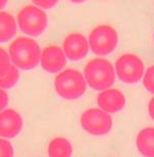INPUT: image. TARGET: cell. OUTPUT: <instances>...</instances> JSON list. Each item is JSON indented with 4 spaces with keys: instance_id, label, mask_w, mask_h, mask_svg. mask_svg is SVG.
I'll list each match as a JSON object with an SVG mask.
<instances>
[{
    "instance_id": "1",
    "label": "cell",
    "mask_w": 154,
    "mask_h": 157,
    "mask_svg": "<svg viewBox=\"0 0 154 157\" xmlns=\"http://www.w3.org/2000/svg\"><path fill=\"white\" fill-rule=\"evenodd\" d=\"M10 58L17 69L31 70L39 64L41 50L36 41L28 37L16 38L10 45Z\"/></svg>"
},
{
    "instance_id": "2",
    "label": "cell",
    "mask_w": 154,
    "mask_h": 157,
    "mask_svg": "<svg viewBox=\"0 0 154 157\" xmlns=\"http://www.w3.org/2000/svg\"><path fill=\"white\" fill-rule=\"evenodd\" d=\"M84 79L87 84L96 90L110 88L115 82L114 67L106 59L97 58L90 60L84 67Z\"/></svg>"
},
{
    "instance_id": "3",
    "label": "cell",
    "mask_w": 154,
    "mask_h": 157,
    "mask_svg": "<svg viewBox=\"0 0 154 157\" xmlns=\"http://www.w3.org/2000/svg\"><path fill=\"white\" fill-rule=\"evenodd\" d=\"M87 81L83 74L75 69H66L55 79L56 91L65 100H76L87 90Z\"/></svg>"
},
{
    "instance_id": "4",
    "label": "cell",
    "mask_w": 154,
    "mask_h": 157,
    "mask_svg": "<svg viewBox=\"0 0 154 157\" xmlns=\"http://www.w3.org/2000/svg\"><path fill=\"white\" fill-rule=\"evenodd\" d=\"M87 41L94 55L104 57L113 52L117 47L118 34L110 25H99L90 31Z\"/></svg>"
},
{
    "instance_id": "5",
    "label": "cell",
    "mask_w": 154,
    "mask_h": 157,
    "mask_svg": "<svg viewBox=\"0 0 154 157\" xmlns=\"http://www.w3.org/2000/svg\"><path fill=\"white\" fill-rule=\"evenodd\" d=\"M115 74L124 83H137L143 78L144 62L135 54H123L115 62Z\"/></svg>"
},
{
    "instance_id": "6",
    "label": "cell",
    "mask_w": 154,
    "mask_h": 157,
    "mask_svg": "<svg viewBox=\"0 0 154 157\" xmlns=\"http://www.w3.org/2000/svg\"><path fill=\"white\" fill-rule=\"evenodd\" d=\"M19 27L29 36L42 34L47 27V17L41 8L35 5H26L17 14Z\"/></svg>"
},
{
    "instance_id": "7",
    "label": "cell",
    "mask_w": 154,
    "mask_h": 157,
    "mask_svg": "<svg viewBox=\"0 0 154 157\" xmlns=\"http://www.w3.org/2000/svg\"><path fill=\"white\" fill-rule=\"evenodd\" d=\"M80 124L85 132L93 136H104L110 132L113 121L110 114L99 108L85 110L80 117Z\"/></svg>"
},
{
    "instance_id": "8",
    "label": "cell",
    "mask_w": 154,
    "mask_h": 157,
    "mask_svg": "<svg viewBox=\"0 0 154 157\" xmlns=\"http://www.w3.org/2000/svg\"><path fill=\"white\" fill-rule=\"evenodd\" d=\"M63 52L67 59L71 61H80L88 54V41L83 34L74 32L65 38L63 42Z\"/></svg>"
},
{
    "instance_id": "9",
    "label": "cell",
    "mask_w": 154,
    "mask_h": 157,
    "mask_svg": "<svg viewBox=\"0 0 154 157\" xmlns=\"http://www.w3.org/2000/svg\"><path fill=\"white\" fill-rule=\"evenodd\" d=\"M40 64L46 72L58 73L66 66L67 58L60 46L49 45L45 47L41 52Z\"/></svg>"
},
{
    "instance_id": "10",
    "label": "cell",
    "mask_w": 154,
    "mask_h": 157,
    "mask_svg": "<svg viewBox=\"0 0 154 157\" xmlns=\"http://www.w3.org/2000/svg\"><path fill=\"white\" fill-rule=\"evenodd\" d=\"M97 104L99 109L106 113H117L125 106V97L121 90L110 87L99 94L97 98Z\"/></svg>"
},
{
    "instance_id": "11",
    "label": "cell",
    "mask_w": 154,
    "mask_h": 157,
    "mask_svg": "<svg viewBox=\"0 0 154 157\" xmlns=\"http://www.w3.org/2000/svg\"><path fill=\"white\" fill-rule=\"evenodd\" d=\"M23 127L22 116L13 109L0 112V137L13 139L21 132Z\"/></svg>"
},
{
    "instance_id": "12",
    "label": "cell",
    "mask_w": 154,
    "mask_h": 157,
    "mask_svg": "<svg viewBox=\"0 0 154 157\" xmlns=\"http://www.w3.org/2000/svg\"><path fill=\"white\" fill-rule=\"evenodd\" d=\"M136 145L144 157H154V127L149 126L141 129L136 139Z\"/></svg>"
},
{
    "instance_id": "13",
    "label": "cell",
    "mask_w": 154,
    "mask_h": 157,
    "mask_svg": "<svg viewBox=\"0 0 154 157\" xmlns=\"http://www.w3.org/2000/svg\"><path fill=\"white\" fill-rule=\"evenodd\" d=\"M17 33L14 17L6 11H0V43L10 40Z\"/></svg>"
},
{
    "instance_id": "14",
    "label": "cell",
    "mask_w": 154,
    "mask_h": 157,
    "mask_svg": "<svg viewBox=\"0 0 154 157\" xmlns=\"http://www.w3.org/2000/svg\"><path fill=\"white\" fill-rule=\"evenodd\" d=\"M47 153L49 157H71L73 153V148L67 139L58 137L49 143Z\"/></svg>"
},
{
    "instance_id": "15",
    "label": "cell",
    "mask_w": 154,
    "mask_h": 157,
    "mask_svg": "<svg viewBox=\"0 0 154 157\" xmlns=\"http://www.w3.org/2000/svg\"><path fill=\"white\" fill-rule=\"evenodd\" d=\"M20 78V72L19 69L11 65L6 72L3 75L0 76V88L1 90H7V88H11L17 84Z\"/></svg>"
},
{
    "instance_id": "16",
    "label": "cell",
    "mask_w": 154,
    "mask_h": 157,
    "mask_svg": "<svg viewBox=\"0 0 154 157\" xmlns=\"http://www.w3.org/2000/svg\"><path fill=\"white\" fill-rule=\"evenodd\" d=\"M143 85L147 91L154 94V65L148 67L143 75Z\"/></svg>"
},
{
    "instance_id": "17",
    "label": "cell",
    "mask_w": 154,
    "mask_h": 157,
    "mask_svg": "<svg viewBox=\"0 0 154 157\" xmlns=\"http://www.w3.org/2000/svg\"><path fill=\"white\" fill-rule=\"evenodd\" d=\"M11 66L10 58L7 52L0 47V76H2Z\"/></svg>"
},
{
    "instance_id": "18",
    "label": "cell",
    "mask_w": 154,
    "mask_h": 157,
    "mask_svg": "<svg viewBox=\"0 0 154 157\" xmlns=\"http://www.w3.org/2000/svg\"><path fill=\"white\" fill-rule=\"evenodd\" d=\"M0 157H13V145L3 138H0Z\"/></svg>"
},
{
    "instance_id": "19",
    "label": "cell",
    "mask_w": 154,
    "mask_h": 157,
    "mask_svg": "<svg viewBox=\"0 0 154 157\" xmlns=\"http://www.w3.org/2000/svg\"><path fill=\"white\" fill-rule=\"evenodd\" d=\"M37 7L39 8H50L55 6L59 2V0H32Z\"/></svg>"
},
{
    "instance_id": "20",
    "label": "cell",
    "mask_w": 154,
    "mask_h": 157,
    "mask_svg": "<svg viewBox=\"0 0 154 157\" xmlns=\"http://www.w3.org/2000/svg\"><path fill=\"white\" fill-rule=\"evenodd\" d=\"M8 104V96L4 90L0 88V112H2Z\"/></svg>"
},
{
    "instance_id": "21",
    "label": "cell",
    "mask_w": 154,
    "mask_h": 157,
    "mask_svg": "<svg viewBox=\"0 0 154 157\" xmlns=\"http://www.w3.org/2000/svg\"><path fill=\"white\" fill-rule=\"evenodd\" d=\"M148 113H149L150 117L154 120V97L151 98L149 104H148Z\"/></svg>"
},
{
    "instance_id": "22",
    "label": "cell",
    "mask_w": 154,
    "mask_h": 157,
    "mask_svg": "<svg viewBox=\"0 0 154 157\" xmlns=\"http://www.w3.org/2000/svg\"><path fill=\"white\" fill-rule=\"evenodd\" d=\"M8 0H0V10H1L2 7H4L5 5H6Z\"/></svg>"
},
{
    "instance_id": "23",
    "label": "cell",
    "mask_w": 154,
    "mask_h": 157,
    "mask_svg": "<svg viewBox=\"0 0 154 157\" xmlns=\"http://www.w3.org/2000/svg\"><path fill=\"white\" fill-rule=\"evenodd\" d=\"M71 2H73V3H81V2L85 1V0H70Z\"/></svg>"
},
{
    "instance_id": "24",
    "label": "cell",
    "mask_w": 154,
    "mask_h": 157,
    "mask_svg": "<svg viewBox=\"0 0 154 157\" xmlns=\"http://www.w3.org/2000/svg\"><path fill=\"white\" fill-rule=\"evenodd\" d=\"M153 40H154V32H153Z\"/></svg>"
}]
</instances>
